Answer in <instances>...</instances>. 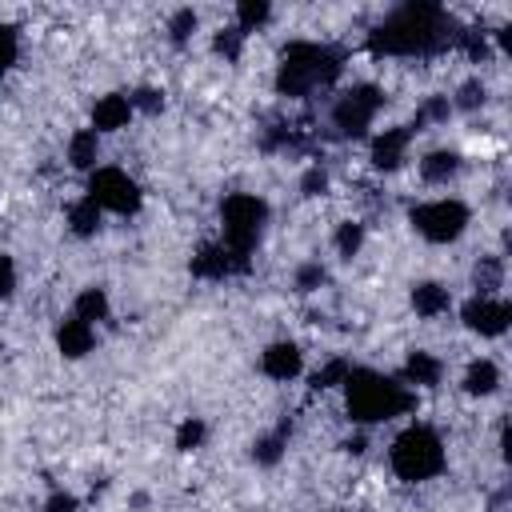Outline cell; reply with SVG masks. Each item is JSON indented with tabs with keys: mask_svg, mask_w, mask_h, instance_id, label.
Returning a JSON list of instances; mask_svg holds the SVG:
<instances>
[{
	"mask_svg": "<svg viewBox=\"0 0 512 512\" xmlns=\"http://www.w3.org/2000/svg\"><path fill=\"white\" fill-rule=\"evenodd\" d=\"M408 224L428 244H456L472 224V208L460 196H432L408 208Z\"/></svg>",
	"mask_w": 512,
	"mask_h": 512,
	"instance_id": "7",
	"label": "cell"
},
{
	"mask_svg": "<svg viewBox=\"0 0 512 512\" xmlns=\"http://www.w3.org/2000/svg\"><path fill=\"white\" fill-rule=\"evenodd\" d=\"M384 100H388V92H384L380 84H372V80H360V84L344 88V92L332 100V112H328L332 132L344 136V140L368 136L372 124H376V116L384 112Z\"/></svg>",
	"mask_w": 512,
	"mask_h": 512,
	"instance_id": "6",
	"label": "cell"
},
{
	"mask_svg": "<svg viewBox=\"0 0 512 512\" xmlns=\"http://www.w3.org/2000/svg\"><path fill=\"white\" fill-rule=\"evenodd\" d=\"M344 72V52L320 40H292L276 64V92L304 100L312 92H328Z\"/></svg>",
	"mask_w": 512,
	"mask_h": 512,
	"instance_id": "3",
	"label": "cell"
},
{
	"mask_svg": "<svg viewBox=\"0 0 512 512\" xmlns=\"http://www.w3.org/2000/svg\"><path fill=\"white\" fill-rule=\"evenodd\" d=\"M16 60H20V32L12 24H0V80L4 72H12Z\"/></svg>",
	"mask_w": 512,
	"mask_h": 512,
	"instance_id": "32",
	"label": "cell"
},
{
	"mask_svg": "<svg viewBox=\"0 0 512 512\" xmlns=\"http://www.w3.org/2000/svg\"><path fill=\"white\" fill-rule=\"evenodd\" d=\"M332 512H340V508H332Z\"/></svg>",
	"mask_w": 512,
	"mask_h": 512,
	"instance_id": "39",
	"label": "cell"
},
{
	"mask_svg": "<svg viewBox=\"0 0 512 512\" xmlns=\"http://www.w3.org/2000/svg\"><path fill=\"white\" fill-rule=\"evenodd\" d=\"M460 388H464V396H472V400L496 396V392H500V364L488 360V356L468 360V364H464V376H460Z\"/></svg>",
	"mask_w": 512,
	"mask_h": 512,
	"instance_id": "17",
	"label": "cell"
},
{
	"mask_svg": "<svg viewBox=\"0 0 512 512\" xmlns=\"http://www.w3.org/2000/svg\"><path fill=\"white\" fill-rule=\"evenodd\" d=\"M64 156H68V164H72L76 172H96V168H100V136H96L92 128H76V132L68 136Z\"/></svg>",
	"mask_w": 512,
	"mask_h": 512,
	"instance_id": "19",
	"label": "cell"
},
{
	"mask_svg": "<svg viewBox=\"0 0 512 512\" xmlns=\"http://www.w3.org/2000/svg\"><path fill=\"white\" fill-rule=\"evenodd\" d=\"M340 392H344L348 420L360 424V428L408 416L416 408V392L408 384H400V376H388V372H376V368H356L352 364Z\"/></svg>",
	"mask_w": 512,
	"mask_h": 512,
	"instance_id": "2",
	"label": "cell"
},
{
	"mask_svg": "<svg viewBox=\"0 0 512 512\" xmlns=\"http://www.w3.org/2000/svg\"><path fill=\"white\" fill-rule=\"evenodd\" d=\"M84 196L104 212V216H136L144 208V192L136 184V176H128L116 164H100L96 172H88Z\"/></svg>",
	"mask_w": 512,
	"mask_h": 512,
	"instance_id": "8",
	"label": "cell"
},
{
	"mask_svg": "<svg viewBox=\"0 0 512 512\" xmlns=\"http://www.w3.org/2000/svg\"><path fill=\"white\" fill-rule=\"evenodd\" d=\"M364 224L360 220H340L336 224V232H332V248H336V256L340 260H352V256H360V248H364Z\"/></svg>",
	"mask_w": 512,
	"mask_h": 512,
	"instance_id": "24",
	"label": "cell"
},
{
	"mask_svg": "<svg viewBox=\"0 0 512 512\" xmlns=\"http://www.w3.org/2000/svg\"><path fill=\"white\" fill-rule=\"evenodd\" d=\"M448 116H452V100H448V96H428V100L416 108V116H412L408 128H412V132H424L428 124H444Z\"/></svg>",
	"mask_w": 512,
	"mask_h": 512,
	"instance_id": "26",
	"label": "cell"
},
{
	"mask_svg": "<svg viewBox=\"0 0 512 512\" xmlns=\"http://www.w3.org/2000/svg\"><path fill=\"white\" fill-rule=\"evenodd\" d=\"M388 464L404 484H424V480H436L448 468V448H444V440L432 424L412 420L408 428H400L392 436Z\"/></svg>",
	"mask_w": 512,
	"mask_h": 512,
	"instance_id": "4",
	"label": "cell"
},
{
	"mask_svg": "<svg viewBox=\"0 0 512 512\" xmlns=\"http://www.w3.org/2000/svg\"><path fill=\"white\" fill-rule=\"evenodd\" d=\"M324 280H328V272H324L320 260H304V264L296 268V292H316Z\"/></svg>",
	"mask_w": 512,
	"mask_h": 512,
	"instance_id": "33",
	"label": "cell"
},
{
	"mask_svg": "<svg viewBox=\"0 0 512 512\" xmlns=\"http://www.w3.org/2000/svg\"><path fill=\"white\" fill-rule=\"evenodd\" d=\"M12 292H16V260L0 252V300H8Z\"/></svg>",
	"mask_w": 512,
	"mask_h": 512,
	"instance_id": "36",
	"label": "cell"
},
{
	"mask_svg": "<svg viewBox=\"0 0 512 512\" xmlns=\"http://www.w3.org/2000/svg\"><path fill=\"white\" fill-rule=\"evenodd\" d=\"M128 100H132V112H160L164 108V92L160 88H136V92H128Z\"/></svg>",
	"mask_w": 512,
	"mask_h": 512,
	"instance_id": "34",
	"label": "cell"
},
{
	"mask_svg": "<svg viewBox=\"0 0 512 512\" xmlns=\"http://www.w3.org/2000/svg\"><path fill=\"white\" fill-rule=\"evenodd\" d=\"M464 168V156L460 148H428L420 156V180L432 184V188H448Z\"/></svg>",
	"mask_w": 512,
	"mask_h": 512,
	"instance_id": "16",
	"label": "cell"
},
{
	"mask_svg": "<svg viewBox=\"0 0 512 512\" xmlns=\"http://www.w3.org/2000/svg\"><path fill=\"white\" fill-rule=\"evenodd\" d=\"M472 288H476V296H500V288H504V256H496V252L480 256L476 268H472Z\"/></svg>",
	"mask_w": 512,
	"mask_h": 512,
	"instance_id": "22",
	"label": "cell"
},
{
	"mask_svg": "<svg viewBox=\"0 0 512 512\" xmlns=\"http://www.w3.org/2000/svg\"><path fill=\"white\" fill-rule=\"evenodd\" d=\"M136 112H132V100H128V92H108V96H100L96 104H92V132L96 136H104V132H120V128H128V120H132Z\"/></svg>",
	"mask_w": 512,
	"mask_h": 512,
	"instance_id": "15",
	"label": "cell"
},
{
	"mask_svg": "<svg viewBox=\"0 0 512 512\" xmlns=\"http://www.w3.org/2000/svg\"><path fill=\"white\" fill-rule=\"evenodd\" d=\"M300 192H304V196H324V192H328V172H324L320 164H308L304 176H300Z\"/></svg>",
	"mask_w": 512,
	"mask_h": 512,
	"instance_id": "35",
	"label": "cell"
},
{
	"mask_svg": "<svg viewBox=\"0 0 512 512\" xmlns=\"http://www.w3.org/2000/svg\"><path fill=\"white\" fill-rule=\"evenodd\" d=\"M212 52L216 56H224V60H240V52H244V32L232 24V28H220L216 36H212Z\"/></svg>",
	"mask_w": 512,
	"mask_h": 512,
	"instance_id": "31",
	"label": "cell"
},
{
	"mask_svg": "<svg viewBox=\"0 0 512 512\" xmlns=\"http://www.w3.org/2000/svg\"><path fill=\"white\" fill-rule=\"evenodd\" d=\"M248 264H252V256H240V252H232L228 244L212 240V244H200V248H196V256H192L188 268H192L196 280H212V284H220V280L244 276Z\"/></svg>",
	"mask_w": 512,
	"mask_h": 512,
	"instance_id": "10",
	"label": "cell"
},
{
	"mask_svg": "<svg viewBox=\"0 0 512 512\" xmlns=\"http://www.w3.org/2000/svg\"><path fill=\"white\" fill-rule=\"evenodd\" d=\"M304 372V352L296 340H268L260 348V376L276 380V384H288Z\"/></svg>",
	"mask_w": 512,
	"mask_h": 512,
	"instance_id": "12",
	"label": "cell"
},
{
	"mask_svg": "<svg viewBox=\"0 0 512 512\" xmlns=\"http://www.w3.org/2000/svg\"><path fill=\"white\" fill-rule=\"evenodd\" d=\"M412 140H416V132H412L408 124H396V128L376 132L372 144H368V160H372V168H376V172H396V168L408 160Z\"/></svg>",
	"mask_w": 512,
	"mask_h": 512,
	"instance_id": "11",
	"label": "cell"
},
{
	"mask_svg": "<svg viewBox=\"0 0 512 512\" xmlns=\"http://www.w3.org/2000/svg\"><path fill=\"white\" fill-rule=\"evenodd\" d=\"M348 372H352V360H344V356H336V360H328L324 368H316V372H312V388H316V392H328V388H340Z\"/></svg>",
	"mask_w": 512,
	"mask_h": 512,
	"instance_id": "29",
	"label": "cell"
},
{
	"mask_svg": "<svg viewBox=\"0 0 512 512\" xmlns=\"http://www.w3.org/2000/svg\"><path fill=\"white\" fill-rule=\"evenodd\" d=\"M440 380H444V360H440L436 352H428V348H412V352L404 356L400 384H408L412 392H420V388H436Z\"/></svg>",
	"mask_w": 512,
	"mask_h": 512,
	"instance_id": "13",
	"label": "cell"
},
{
	"mask_svg": "<svg viewBox=\"0 0 512 512\" xmlns=\"http://www.w3.org/2000/svg\"><path fill=\"white\" fill-rule=\"evenodd\" d=\"M288 432H292V420H280L276 428H268L264 436H256V440H252V460H256L260 468L280 464V456H284V448H288Z\"/></svg>",
	"mask_w": 512,
	"mask_h": 512,
	"instance_id": "21",
	"label": "cell"
},
{
	"mask_svg": "<svg viewBox=\"0 0 512 512\" xmlns=\"http://www.w3.org/2000/svg\"><path fill=\"white\" fill-rule=\"evenodd\" d=\"M460 324L472 332V336H480V340H496V336H504L508 332V324H512V304L504 300V296H468L464 304H460Z\"/></svg>",
	"mask_w": 512,
	"mask_h": 512,
	"instance_id": "9",
	"label": "cell"
},
{
	"mask_svg": "<svg viewBox=\"0 0 512 512\" xmlns=\"http://www.w3.org/2000/svg\"><path fill=\"white\" fill-rule=\"evenodd\" d=\"M272 220V208L256 192H228L220 200V244H228L240 256H252L256 244L264 240Z\"/></svg>",
	"mask_w": 512,
	"mask_h": 512,
	"instance_id": "5",
	"label": "cell"
},
{
	"mask_svg": "<svg viewBox=\"0 0 512 512\" xmlns=\"http://www.w3.org/2000/svg\"><path fill=\"white\" fill-rule=\"evenodd\" d=\"M196 28H200V16H196L192 8H176V12L168 16V40H172V44H188V40L196 36Z\"/></svg>",
	"mask_w": 512,
	"mask_h": 512,
	"instance_id": "30",
	"label": "cell"
},
{
	"mask_svg": "<svg viewBox=\"0 0 512 512\" xmlns=\"http://www.w3.org/2000/svg\"><path fill=\"white\" fill-rule=\"evenodd\" d=\"M272 20V4L268 0H240L236 4V28L248 36V32H256V28H264Z\"/></svg>",
	"mask_w": 512,
	"mask_h": 512,
	"instance_id": "25",
	"label": "cell"
},
{
	"mask_svg": "<svg viewBox=\"0 0 512 512\" xmlns=\"http://www.w3.org/2000/svg\"><path fill=\"white\" fill-rule=\"evenodd\" d=\"M408 304H412V312L420 320H436V316H444L452 308V292L440 280H416L412 292H408Z\"/></svg>",
	"mask_w": 512,
	"mask_h": 512,
	"instance_id": "18",
	"label": "cell"
},
{
	"mask_svg": "<svg viewBox=\"0 0 512 512\" xmlns=\"http://www.w3.org/2000/svg\"><path fill=\"white\" fill-rule=\"evenodd\" d=\"M100 224H104V212H100L88 196H80L76 204H68V228H72V236L88 240V236L100 232Z\"/></svg>",
	"mask_w": 512,
	"mask_h": 512,
	"instance_id": "23",
	"label": "cell"
},
{
	"mask_svg": "<svg viewBox=\"0 0 512 512\" xmlns=\"http://www.w3.org/2000/svg\"><path fill=\"white\" fill-rule=\"evenodd\" d=\"M204 440H208V424H204L200 416H184V420L176 424V436H172L176 452H196Z\"/></svg>",
	"mask_w": 512,
	"mask_h": 512,
	"instance_id": "27",
	"label": "cell"
},
{
	"mask_svg": "<svg viewBox=\"0 0 512 512\" xmlns=\"http://www.w3.org/2000/svg\"><path fill=\"white\" fill-rule=\"evenodd\" d=\"M340 448H344V452H352V456H360V452H364V436H348Z\"/></svg>",
	"mask_w": 512,
	"mask_h": 512,
	"instance_id": "38",
	"label": "cell"
},
{
	"mask_svg": "<svg viewBox=\"0 0 512 512\" xmlns=\"http://www.w3.org/2000/svg\"><path fill=\"white\" fill-rule=\"evenodd\" d=\"M72 316H80L84 324H104L108 316H112V296H108V288H100V284H88V288H80L76 292V300H72Z\"/></svg>",
	"mask_w": 512,
	"mask_h": 512,
	"instance_id": "20",
	"label": "cell"
},
{
	"mask_svg": "<svg viewBox=\"0 0 512 512\" xmlns=\"http://www.w3.org/2000/svg\"><path fill=\"white\" fill-rule=\"evenodd\" d=\"M456 20L428 0H408L392 8L372 32H368V52L372 56H432L448 44H456Z\"/></svg>",
	"mask_w": 512,
	"mask_h": 512,
	"instance_id": "1",
	"label": "cell"
},
{
	"mask_svg": "<svg viewBox=\"0 0 512 512\" xmlns=\"http://www.w3.org/2000/svg\"><path fill=\"white\" fill-rule=\"evenodd\" d=\"M44 512H80V500L72 492H52L44 500Z\"/></svg>",
	"mask_w": 512,
	"mask_h": 512,
	"instance_id": "37",
	"label": "cell"
},
{
	"mask_svg": "<svg viewBox=\"0 0 512 512\" xmlns=\"http://www.w3.org/2000/svg\"><path fill=\"white\" fill-rule=\"evenodd\" d=\"M448 100H452V112H456V108H460V112H476V108H484L488 88H484V80H476V76H472V80H464Z\"/></svg>",
	"mask_w": 512,
	"mask_h": 512,
	"instance_id": "28",
	"label": "cell"
},
{
	"mask_svg": "<svg viewBox=\"0 0 512 512\" xmlns=\"http://www.w3.org/2000/svg\"><path fill=\"white\" fill-rule=\"evenodd\" d=\"M92 348H96V328L68 312V316L56 324V352H60L64 360H84Z\"/></svg>",
	"mask_w": 512,
	"mask_h": 512,
	"instance_id": "14",
	"label": "cell"
}]
</instances>
